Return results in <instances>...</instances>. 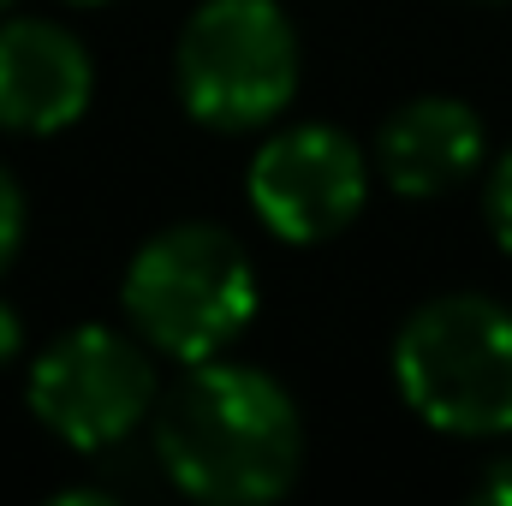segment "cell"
Here are the masks:
<instances>
[{"instance_id":"8","label":"cell","mask_w":512,"mask_h":506,"mask_svg":"<svg viewBox=\"0 0 512 506\" xmlns=\"http://www.w3.org/2000/svg\"><path fill=\"white\" fill-rule=\"evenodd\" d=\"M376 167L399 197H447L483 167V120L459 96H417L387 114Z\"/></svg>"},{"instance_id":"14","label":"cell","mask_w":512,"mask_h":506,"mask_svg":"<svg viewBox=\"0 0 512 506\" xmlns=\"http://www.w3.org/2000/svg\"><path fill=\"white\" fill-rule=\"evenodd\" d=\"M72 6H102V0H72Z\"/></svg>"},{"instance_id":"9","label":"cell","mask_w":512,"mask_h":506,"mask_svg":"<svg viewBox=\"0 0 512 506\" xmlns=\"http://www.w3.org/2000/svg\"><path fill=\"white\" fill-rule=\"evenodd\" d=\"M483 209H489V233H495V245L512 256V155H501V161H495Z\"/></svg>"},{"instance_id":"15","label":"cell","mask_w":512,"mask_h":506,"mask_svg":"<svg viewBox=\"0 0 512 506\" xmlns=\"http://www.w3.org/2000/svg\"><path fill=\"white\" fill-rule=\"evenodd\" d=\"M6 6H12V0H0V12H6Z\"/></svg>"},{"instance_id":"13","label":"cell","mask_w":512,"mask_h":506,"mask_svg":"<svg viewBox=\"0 0 512 506\" xmlns=\"http://www.w3.org/2000/svg\"><path fill=\"white\" fill-rule=\"evenodd\" d=\"M54 506H114L102 489H72V495H54Z\"/></svg>"},{"instance_id":"12","label":"cell","mask_w":512,"mask_h":506,"mask_svg":"<svg viewBox=\"0 0 512 506\" xmlns=\"http://www.w3.org/2000/svg\"><path fill=\"white\" fill-rule=\"evenodd\" d=\"M477 506H501V501H512V471H489L483 483H477V495H471Z\"/></svg>"},{"instance_id":"5","label":"cell","mask_w":512,"mask_h":506,"mask_svg":"<svg viewBox=\"0 0 512 506\" xmlns=\"http://www.w3.org/2000/svg\"><path fill=\"white\" fill-rule=\"evenodd\" d=\"M30 411L78 453L120 447L143 417H155V364L120 328H72L30 364Z\"/></svg>"},{"instance_id":"3","label":"cell","mask_w":512,"mask_h":506,"mask_svg":"<svg viewBox=\"0 0 512 506\" xmlns=\"http://www.w3.org/2000/svg\"><path fill=\"white\" fill-rule=\"evenodd\" d=\"M131 328L179 364L221 358L256 316V268L245 245L215 221L161 227L126 268Z\"/></svg>"},{"instance_id":"10","label":"cell","mask_w":512,"mask_h":506,"mask_svg":"<svg viewBox=\"0 0 512 506\" xmlns=\"http://www.w3.org/2000/svg\"><path fill=\"white\" fill-rule=\"evenodd\" d=\"M18 245H24V191H18V179L0 167V274L12 268Z\"/></svg>"},{"instance_id":"16","label":"cell","mask_w":512,"mask_h":506,"mask_svg":"<svg viewBox=\"0 0 512 506\" xmlns=\"http://www.w3.org/2000/svg\"><path fill=\"white\" fill-rule=\"evenodd\" d=\"M489 6H495V0H489Z\"/></svg>"},{"instance_id":"4","label":"cell","mask_w":512,"mask_h":506,"mask_svg":"<svg viewBox=\"0 0 512 506\" xmlns=\"http://www.w3.org/2000/svg\"><path fill=\"white\" fill-rule=\"evenodd\" d=\"M298 30L280 0H203L173 48V84L197 126L256 131L298 90Z\"/></svg>"},{"instance_id":"6","label":"cell","mask_w":512,"mask_h":506,"mask_svg":"<svg viewBox=\"0 0 512 506\" xmlns=\"http://www.w3.org/2000/svg\"><path fill=\"white\" fill-rule=\"evenodd\" d=\"M370 197V161L340 126L274 131L251 161L256 221L286 245H322L358 221Z\"/></svg>"},{"instance_id":"11","label":"cell","mask_w":512,"mask_h":506,"mask_svg":"<svg viewBox=\"0 0 512 506\" xmlns=\"http://www.w3.org/2000/svg\"><path fill=\"white\" fill-rule=\"evenodd\" d=\"M18 352H24V322H18L12 304H0V370H6Z\"/></svg>"},{"instance_id":"7","label":"cell","mask_w":512,"mask_h":506,"mask_svg":"<svg viewBox=\"0 0 512 506\" xmlns=\"http://www.w3.org/2000/svg\"><path fill=\"white\" fill-rule=\"evenodd\" d=\"M96 96L90 48L48 18H6L0 24V126L6 131H66Z\"/></svg>"},{"instance_id":"2","label":"cell","mask_w":512,"mask_h":506,"mask_svg":"<svg viewBox=\"0 0 512 506\" xmlns=\"http://www.w3.org/2000/svg\"><path fill=\"white\" fill-rule=\"evenodd\" d=\"M393 381L441 435H512V310L483 292L429 298L393 340Z\"/></svg>"},{"instance_id":"1","label":"cell","mask_w":512,"mask_h":506,"mask_svg":"<svg viewBox=\"0 0 512 506\" xmlns=\"http://www.w3.org/2000/svg\"><path fill=\"white\" fill-rule=\"evenodd\" d=\"M155 459L191 501L256 506L298 483L304 423L274 376L203 358L155 405Z\"/></svg>"}]
</instances>
